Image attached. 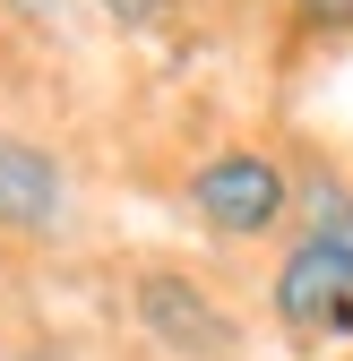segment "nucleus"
Wrapping results in <instances>:
<instances>
[{"label":"nucleus","instance_id":"obj_4","mask_svg":"<svg viewBox=\"0 0 353 361\" xmlns=\"http://www.w3.org/2000/svg\"><path fill=\"white\" fill-rule=\"evenodd\" d=\"M0 233L9 241L69 233V172L43 138H18V129H0Z\"/></svg>","mask_w":353,"mask_h":361},{"label":"nucleus","instance_id":"obj_6","mask_svg":"<svg viewBox=\"0 0 353 361\" xmlns=\"http://www.w3.org/2000/svg\"><path fill=\"white\" fill-rule=\"evenodd\" d=\"M301 35H353V0H285Z\"/></svg>","mask_w":353,"mask_h":361},{"label":"nucleus","instance_id":"obj_1","mask_svg":"<svg viewBox=\"0 0 353 361\" xmlns=\"http://www.w3.org/2000/svg\"><path fill=\"white\" fill-rule=\"evenodd\" d=\"M181 207L215 241H268L276 224L293 215V164H276L268 147H215L181 180Z\"/></svg>","mask_w":353,"mask_h":361},{"label":"nucleus","instance_id":"obj_5","mask_svg":"<svg viewBox=\"0 0 353 361\" xmlns=\"http://www.w3.org/2000/svg\"><path fill=\"white\" fill-rule=\"evenodd\" d=\"M293 215H301L311 241L353 250V180H345L336 164H301V172H293Z\"/></svg>","mask_w":353,"mask_h":361},{"label":"nucleus","instance_id":"obj_2","mask_svg":"<svg viewBox=\"0 0 353 361\" xmlns=\"http://www.w3.org/2000/svg\"><path fill=\"white\" fill-rule=\"evenodd\" d=\"M129 310H138L147 344L172 353V361H241V319L198 276H181V267H147L138 293H129Z\"/></svg>","mask_w":353,"mask_h":361},{"label":"nucleus","instance_id":"obj_7","mask_svg":"<svg viewBox=\"0 0 353 361\" xmlns=\"http://www.w3.org/2000/svg\"><path fill=\"white\" fill-rule=\"evenodd\" d=\"M95 9H104L112 26H164V18H172V0H95Z\"/></svg>","mask_w":353,"mask_h":361},{"label":"nucleus","instance_id":"obj_3","mask_svg":"<svg viewBox=\"0 0 353 361\" xmlns=\"http://www.w3.org/2000/svg\"><path fill=\"white\" fill-rule=\"evenodd\" d=\"M268 310H276V327H285L293 344H345V336H353V250L301 233V241L276 258Z\"/></svg>","mask_w":353,"mask_h":361}]
</instances>
